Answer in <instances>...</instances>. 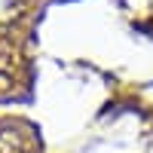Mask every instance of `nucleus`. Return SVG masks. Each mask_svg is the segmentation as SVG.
<instances>
[{
  "label": "nucleus",
  "instance_id": "f257e3e1",
  "mask_svg": "<svg viewBox=\"0 0 153 153\" xmlns=\"http://www.w3.org/2000/svg\"><path fill=\"white\" fill-rule=\"evenodd\" d=\"M9 98H16V80H12V74H0V104Z\"/></svg>",
  "mask_w": 153,
  "mask_h": 153
}]
</instances>
